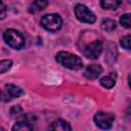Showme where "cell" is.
Instances as JSON below:
<instances>
[{
  "mask_svg": "<svg viewBox=\"0 0 131 131\" xmlns=\"http://www.w3.org/2000/svg\"><path fill=\"white\" fill-rule=\"evenodd\" d=\"M56 61L62 67L70 70H80L83 67L82 59L73 53L68 51H60L56 54Z\"/></svg>",
  "mask_w": 131,
  "mask_h": 131,
  "instance_id": "1",
  "label": "cell"
},
{
  "mask_svg": "<svg viewBox=\"0 0 131 131\" xmlns=\"http://www.w3.org/2000/svg\"><path fill=\"white\" fill-rule=\"evenodd\" d=\"M3 39L5 43L13 49L19 50L25 46V37L23 34L14 29H8L3 33Z\"/></svg>",
  "mask_w": 131,
  "mask_h": 131,
  "instance_id": "2",
  "label": "cell"
},
{
  "mask_svg": "<svg viewBox=\"0 0 131 131\" xmlns=\"http://www.w3.org/2000/svg\"><path fill=\"white\" fill-rule=\"evenodd\" d=\"M40 24L45 30L49 32H56L61 28L62 19L57 13H48L42 16Z\"/></svg>",
  "mask_w": 131,
  "mask_h": 131,
  "instance_id": "3",
  "label": "cell"
},
{
  "mask_svg": "<svg viewBox=\"0 0 131 131\" xmlns=\"http://www.w3.org/2000/svg\"><path fill=\"white\" fill-rule=\"evenodd\" d=\"M75 15L76 17L86 24H93L96 20L95 14L84 4H77L75 7Z\"/></svg>",
  "mask_w": 131,
  "mask_h": 131,
  "instance_id": "4",
  "label": "cell"
},
{
  "mask_svg": "<svg viewBox=\"0 0 131 131\" xmlns=\"http://www.w3.org/2000/svg\"><path fill=\"white\" fill-rule=\"evenodd\" d=\"M93 121L100 129H110L115 121V115L107 112H98L94 115Z\"/></svg>",
  "mask_w": 131,
  "mask_h": 131,
  "instance_id": "5",
  "label": "cell"
},
{
  "mask_svg": "<svg viewBox=\"0 0 131 131\" xmlns=\"http://www.w3.org/2000/svg\"><path fill=\"white\" fill-rule=\"evenodd\" d=\"M102 52V43L99 40H95L91 43H89L84 48V55L87 58L96 59Z\"/></svg>",
  "mask_w": 131,
  "mask_h": 131,
  "instance_id": "6",
  "label": "cell"
},
{
  "mask_svg": "<svg viewBox=\"0 0 131 131\" xmlns=\"http://www.w3.org/2000/svg\"><path fill=\"white\" fill-rule=\"evenodd\" d=\"M101 73L102 68L100 64H89L84 72V76L89 80H95L101 75Z\"/></svg>",
  "mask_w": 131,
  "mask_h": 131,
  "instance_id": "7",
  "label": "cell"
},
{
  "mask_svg": "<svg viewBox=\"0 0 131 131\" xmlns=\"http://www.w3.org/2000/svg\"><path fill=\"white\" fill-rule=\"evenodd\" d=\"M117 81V74L116 73H110L107 76H104L100 79V85L106 89H111L116 85Z\"/></svg>",
  "mask_w": 131,
  "mask_h": 131,
  "instance_id": "8",
  "label": "cell"
},
{
  "mask_svg": "<svg viewBox=\"0 0 131 131\" xmlns=\"http://www.w3.org/2000/svg\"><path fill=\"white\" fill-rule=\"evenodd\" d=\"M49 129L50 130H55V131H71L72 130V126L64 120H56L54 121L50 126H49Z\"/></svg>",
  "mask_w": 131,
  "mask_h": 131,
  "instance_id": "9",
  "label": "cell"
},
{
  "mask_svg": "<svg viewBox=\"0 0 131 131\" xmlns=\"http://www.w3.org/2000/svg\"><path fill=\"white\" fill-rule=\"evenodd\" d=\"M5 91L10 97H19V96L24 95L23 89L14 84H11V83H8L5 85Z\"/></svg>",
  "mask_w": 131,
  "mask_h": 131,
  "instance_id": "10",
  "label": "cell"
},
{
  "mask_svg": "<svg viewBox=\"0 0 131 131\" xmlns=\"http://www.w3.org/2000/svg\"><path fill=\"white\" fill-rule=\"evenodd\" d=\"M47 4H48V0H35V1L31 4V6H30V8H29V11H30L31 13L39 12V11L43 10V9L47 6Z\"/></svg>",
  "mask_w": 131,
  "mask_h": 131,
  "instance_id": "11",
  "label": "cell"
},
{
  "mask_svg": "<svg viewBox=\"0 0 131 131\" xmlns=\"http://www.w3.org/2000/svg\"><path fill=\"white\" fill-rule=\"evenodd\" d=\"M121 3V0H100V5L103 9H116Z\"/></svg>",
  "mask_w": 131,
  "mask_h": 131,
  "instance_id": "12",
  "label": "cell"
},
{
  "mask_svg": "<svg viewBox=\"0 0 131 131\" xmlns=\"http://www.w3.org/2000/svg\"><path fill=\"white\" fill-rule=\"evenodd\" d=\"M117 27V24L112 18H104L101 23V28L105 32H113Z\"/></svg>",
  "mask_w": 131,
  "mask_h": 131,
  "instance_id": "13",
  "label": "cell"
},
{
  "mask_svg": "<svg viewBox=\"0 0 131 131\" xmlns=\"http://www.w3.org/2000/svg\"><path fill=\"white\" fill-rule=\"evenodd\" d=\"M12 66V60L10 59H2L0 60V75L7 72Z\"/></svg>",
  "mask_w": 131,
  "mask_h": 131,
  "instance_id": "14",
  "label": "cell"
},
{
  "mask_svg": "<svg viewBox=\"0 0 131 131\" xmlns=\"http://www.w3.org/2000/svg\"><path fill=\"white\" fill-rule=\"evenodd\" d=\"M120 24L126 29H130V13H125L120 17Z\"/></svg>",
  "mask_w": 131,
  "mask_h": 131,
  "instance_id": "15",
  "label": "cell"
},
{
  "mask_svg": "<svg viewBox=\"0 0 131 131\" xmlns=\"http://www.w3.org/2000/svg\"><path fill=\"white\" fill-rule=\"evenodd\" d=\"M130 43H131V37H130V35H127V36L121 38V40H120L121 46H122L123 48L127 49V50L130 49Z\"/></svg>",
  "mask_w": 131,
  "mask_h": 131,
  "instance_id": "16",
  "label": "cell"
},
{
  "mask_svg": "<svg viewBox=\"0 0 131 131\" xmlns=\"http://www.w3.org/2000/svg\"><path fill=\"white\" fill-rule=\"evenodd\" d=\"M10 114H11V116L12 117H18V116H20L21 114H23V108H21V106L20 105H14V106H12L11 107V110H10Z\"/></svg>",
  "mask_w": 131,
  "mask_h": 131,
  "instance_id": "17",
  "label": "cell"
},
{
  "mask_svg": "<svg viewBox=\"0 0 131 131\" xmlns=\"http://www.w3.org/2000/svg\"><path fill=\"white\" fill-rule=\"evenodd\" d=\"M6 16V6L2 0H0V19H4Z\"/></svg>",
  "mask_w": 131,
  "mask_h": 131,
  "instance_id": "18",
  "label": "cell"
},
{
  "mask_svg": "<svg viewBox=\"0 0 131 131\" xmlns=\"http://www.w3.org/2000/svg\"><path fill=\"white\" fill-rule=\"evenodd\" d=\"M10 99H11V97L6 93V91L3 92L2 90H0V100H1V101L7 102V101H10Z\"/></svg>",
  "mask_w": 131,
  "mask_h": 131,
  "instance_id": "19",
  "label": "cell"
}]
</instances>
